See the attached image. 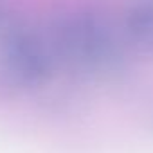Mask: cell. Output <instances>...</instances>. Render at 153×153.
Wrapping results in <instances>:
<instances>
[{
  "label": "cell",
  "instance_id": "obj_1",
  "mask_svg": "<svg viewBox=\"0 0 153 153\" xmlns=\"http://www.w3.org/2000/svg\"><path fill=\"white\" fill-rule=\"evenodd\" d=\"M45 36L56 61L78 70H97L110 65L121 42L108 22L90 11L56 18Z\"/></svg>",
  "mask_w": 153,
  "mask_h": 153
},
{
  "label": "cell",
  "instance_id": "obj_4",
  "mask_svg": "<svg viewBox=\"0 0 153 153\" xmlns=\"http://www.w3.org/2000/svg\"><path fill=\"white\" fill-rule=\"evenodd\" d=\"M15 25H18V22L13 18V15L7 11V6L0 0V36H4L7 31H11Z\"/></svg>",
  "mask_w": 153,
  "mask_h": 153
},
{
  "label": "cell",
  "instance_id": "obj_2",
  "mask_svg": "<svg viewBox=\"0 0 153 153\" xmlns=\"http://www.w3.org/2000/svg\"><path fill=\"white\" fill-rule=\"evenodd\" d=\"M54 52L45 34L15 25L0 36V83L7 88H34L56 67Z\"/></svg>",
  "mask_w": 153,
  "mask_h": 153
},
{
  "label": "cell",
  "instance_id": "obj_3",
  "mask_svg": "<svg viewBox=\"0 0 153 153\" xmlns=\"http://www.w3.org/2000/svg\"><path fill=\"white\" fill-rule=\"evenodd\" d=\"M121 42L144 59H153V0L131 6L121 24Z\"/></svg>",
  "mask_w": 153,
  "mask_h": 153
}]
</instances>
